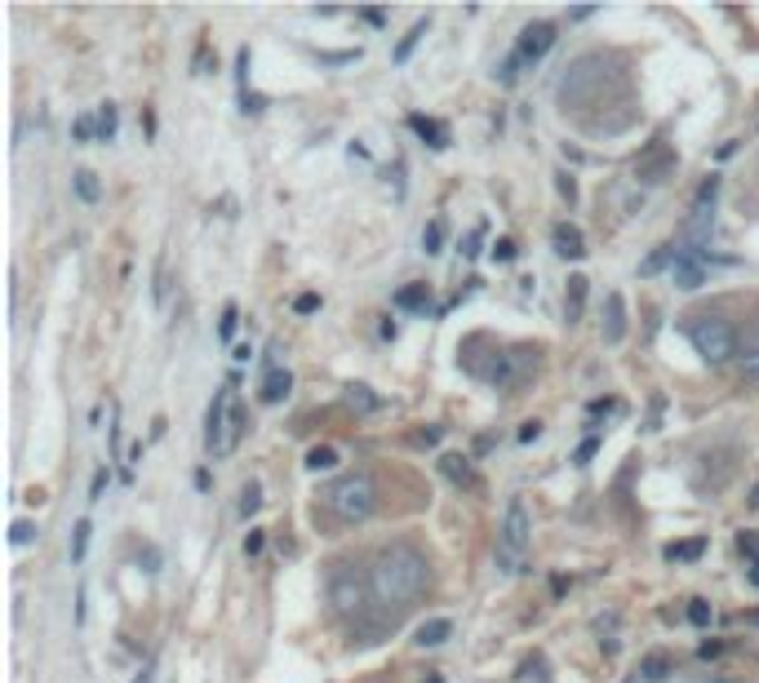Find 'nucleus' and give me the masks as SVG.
Masks as SVG:
<instances>
[{"mask_svg": "<svg viewBox=\"0 0 759 683\" xmlns=\"http://www.w3.org/2000/svg\"><path fill=\"white\" fill-rule=\"evenodd\" d=\"M426 577H431V568H426L422 550H414L409 542H395V546H386L374 559L369 590L378 595L382 604H409V599H417L426 590Z\"/></svg>", "mask_w": 759, "mask_h": 683, "instance_id": "f257e3e1", "label": "nucleus"}, {"mask_svg": "<svg viewBox=\"0 0 759 683\" xmlns=\"http://www.w3.org/2000/svg\"><path fill=\"white\" fill-rule=\"evenodd\" d=\"M609 80H613L609 58H604V54H582V58H573V63L564 67L559 85H555V98L564 107H590L609 89Z\"/></svg>", "mask_w": 759, "mask_h": 683, "instance_id": "f03ea898", "label": "nucleus"}, {"mask_svg": "<svg viewBox=\"0 0 759 683\" xmlns=\"http://www.w3.org/2000/svg\"><path fill=\"white\" fill-rule=\"evenodd\" d=\"M320 497H324V506L338 515V519H346V524H364L369 515L378 511V488H374V479L364 475V471L338 475Z\"/></svg>", "mask_w": 759, "mask_h": 683, "instance_id": "7ed1b4c3", "label": "nucleus"}, {"mask_svg": "<svg viewBox=\"0 0 759 683\" xmlns=\"http://www.w3.org/2000/svg\"><path fill=\"white\" fill-rule=\"evenodd\" d=\"M684 333H689L692 351H697L711 369H720V364H728V360H737V342H742V333L728 324L724 315H692L689 324H684Z\"/></svg>", "mask_w": 759, "mask_h": 683, "instance_id": "20e7f679", "label": "nucleus"}, {"mask_svg": "<svg viewBox=\"0 0 759 683\" xmlns=\"http://www.w3.org/2000/svg\"><path fill=\"white\" fill-rule=\"evenodd\" d=\"M528 542H533L528 506H524V497H511V502H507V519H502V533H497V568H502L507 577H516L519 568H524Z\"/></svg>", "mask_w": 759, "mask_h": 683, "instance_id": "39448f33", "label": "nucleus"}, {"mask_svg": "<svg viewBox=\"0 0 759 683\" xmlns=\"http://www.w3.org/2000/svg\"><path fill=\"white\" fill-rule=\"evenodd\" d=\"M329 604H333V613H343V617L364 608V577L351 564L333 568V577H329Z\"/></svg>", "mask_w": 759, "mask_h": 683, "instance_id": "423d86ee", "label": "nucleus"}, {"mask_svg": "<svg viewBox=\"0 0 759 683\" xmlns=\"http://www.w3.org/2000/svg\"><path fill=\"white\" fill-rule=\"evenodd\" d=\"M551 45H555V23H528V27L519 32L511 54H516L524 67H538V63L551 54Z\"/></svg>", "mask_w": 759, "mask_h": 683, "instance_id": "0eeeda50", "label": "nucleus"}, {"mask_svg": "<svg viewBox=\"0 0 759 683\" xmlns=\"http://www.w3.org/2000/svg\"><path fill=\"white\" fill-rule=\"evenodd\" d=\"M675 173V151L671 147H649L640 160H635V182H644V187H657V182H666Z\"/></svg>", "mask_w": 759, "mask_h": 683, "instance_id": "6e6552de", "label": "nucleus"}, {"mask_svg": "<svg viewBox=\"0 0 759 683\" xmlns=\"http://www.w3.org/2000/svg\"><path fill=\"white\" fill-rule=\"evenodd\" d=\"M231 400H236V391H231V386H227V391H213V400H209V413H205V448H209V457H218V444H222V426H227Z\"/></svg>", "mask_w": 759, "mask_h": 683, "instance_id": "1a4fd4ad", "label": "nucleus"}, {"mask_svg": "<svg viewBox=\"0 0 759 683\" xmlns=\"http://www.w3.org/2000/svg\"><path fill=\"white\" fill-rule=\"evenodd\" d=\"M671 280L692 293V289H702L706 284V253H697V249H684L680 244V258H675V267H671Z\"/></svg>", "mask_w": 759, "mask_h": 683, "instance_id": "9d476101", "label": "nucleus"}, {"mask_svg": "<svg viewBox=\"0 0 759 683\" xmlns=\"http://www.w3.org/2000/svg\"><path fill=\"white\" fill-rule=\"evenodd\" d=\"M711 231H715V205H692L689 209V222H684V249L706 253Z\"/></svg>", "mask_w": 759, "mask_h": 683, "instance_id": "9b49d317", "label": "nucleus"}, {"mask_svg": "<svg viewBox=\"0 0 759 683\" xmlns=\"http://www.w3.org/2000/svg\"><path fill=\"white\" fill-rule=\"evenodd\" d=\"M551 244L564 262H582V258H587V236H582V227H573V222H555Z\"/></svg>", "mask_w": 759, "mask_h": 683, "instance_id": "f8f14e48", "label": "nucleus"}, {"mask_svg": "<svg viewBox=\"0 0 759 683\" xmlns=\"http://www.w3.org/2000/svg\"><path fill=\"white\" fill-rule=\"evenodd\" d=\"M737 369H742V382L759 386V324H751L737 342Z\"/></svg>", "mask_w": 759, "mask_h": 683, "instance_id": "ddd939ff", "label": "nucleus"}, {"mask_svg": "<svg viewBox=\"0 0 759 683\" xmlns=\"http://www.w3.org/2000/svg\"><path fill=\"white\" fill-rule=\"evenodd\" d=\"M244 422H249V413H244L241 395L231 400V413H227V426H222V444H218V457H231L236 453V444H241L244 435Z\"/></svg>", "mask_w": 759, "mask_h": 683, "instance_id": "4468645a", "label": "nucleus"}, {"mask_svg": "<svg viewBox=\"0 0 759 683\" xmlns=\"http://www.w3.org/2000/svg\"><path fill=\"white\" fill-rule=\"evenodd\" d=\"M621 338H626V302H621V293H609L604 298V342L618 346Z\"/></svg>", "mask_w": 759, "mask_h": 683, "instance_id": "2eb2a0df", "label": "nucleus"}, {"mask_svg": "<svg viewBox=\"0 0 759 683\" xmlns=\"http://www.w3.org/2000/svg\"><path fill=\"white\" fill-rule=\"evenodd\" d=\"M453 639V621L449 617H431V621H422L414 630V644L417 648H440V644H449Z\"/></svg>", "mask_w": 759, "mask_h": 683, "instance_id": "dca6fc26", "label": "nucleus"}, {"mask_svg": "<svg viewBox=\"0 0 759 683\" xmlns=\"http://www.w3.org/2000/svg\"><path fill=\"white\" fill-rule=\"evenodd\" d=\"M587 275H569V289H564V320L569 324H578L582 311H587Z\"/></svg>", "mask_w": 759, "mask_h": 683, "instance_id": "f3484780", "label": "nucleus"}, {"mask_svg": "<svg viewBox=\"0 0 759 683\" xmlns=\"http://www.w3.org/2000/svg\"><path fill=\"white\" fill-rule=\"evenodd\" d=\"M409 129H414L431 151H445V147H449V129H445L440 120H431V116H409Z\"/></svg>", "mask_w": 759, "mask_h": 683, "instance_id": "a211bd4d", "label": "nucleus"}, {"mask_svg": "<svg viewBox=\"0 0 759 683\" xmlns=\"http://www.w3.org/2000/svg\"><path fill=\"white\" fill-rule=\"evenodd\" d=\"M289 391H293V373H289V369H272V373L262 377L258 400H262V404H280V400H289Z\"/></svg>", "mask_w": 759, "mask_h": 683, "instance_id": "6ab92c4d", "label": "nucleus"}, {"mask_svg": "<svg viewBox=\"0 0 759 683\" xmlns=\"http://www.w3.org/2000/svg\"><path fill=\"white\" fill-rule=\"evenodd\" d=\"M440 471H445V479L462 484V488L476 484V475H471V457H462V453H445V457H440Z\"/></svg>", "mask_w": 759, "mask_h": 683, "instance_id": "aec40b11", "label": "nucleus"}, {"mask_svg": "<svg viewBox=\"0 0 759 683\" xmlns=\"http://www.w3.org/2000/svg\"><path fill=\"white\" fill-rule=\"evenodd\" d=\"M391 302H395V311H426L431 307V289L426 284H405Z\"/></svg>", "mask_w": 759, "mask_h": 683, "instance_id": "412c9836", "label": "nucleus"}, {"mask_svg": "<svg viewBox=\"0 0 759 683\" xmlns=\"http://www.w3.org/2000/svg\"><path fill=\"white\" fill-rule=\"evenodd\" d=\"M71 187H76V196H80L85 205H98V200H103V187H98V173L94 169H76L71 173Z\"/></svg>", "mask_w": 759, "mask_h": 683, "instance_id": "4be33fe9", "label": "nucleus"}, {"mask_svg": "<svg viewBox=\"0 0 759 683\" xmlns=\"http://www.w3.org/2000/svg\"><path fill=\"white\" fill-rule=\"evenodd\" d=\"M675 258H680V249L675 244H657L653 253L640 262V275L649 280V275H657V271H666V267H675Z\"/></svg>", "mask_w": 759, "mask_h": 683, "instance_id": "5701e85b", "label": "nucleus"}, {"mask_svg": "<svg viewBox=\"0 0 759 683\" xmlns=\"http://www.w3.org/2000/svg\"><path fill=\"white\" fill-rule=\"evenodd\" d=\"M737 550L746 555V577L759 586V533H737Z\"/></svg>", "mask_w": 759, "mask_h": 683, "instance_id": "b1692460", "label": "nucleus"}, {"mask_svg": "<svg viewBox=\"0 0 759 683\" xmlns=\"http://www.w3.org/2000/svg\"><path fill=\"white\" fill-rule=\"evenodd\" d=\"M702 550H706V537L671 542V546H666V559H671V564H692V559H702Z\"/></svg>", "mask_w": 759, "mask_h": 683, "instance_id": "393cba45", "label": "nucleus"}, {"mask_svg": "<svg viewBox=\"0 0 759 683\" xmlns=\"http://www.w3.org/2000/svg\"><path fill=\"white\" fill-rule=\"evenodd\" d=\"M666 675H671V657H666V652H649V657L640 661V679L644 683H662Z\"/></svg>", "mask_w": 759, "mask_h": 683, "instance_id": "a878e982", "label": "nucleus"}, {"mask_svg": "<svg viewBox=\"0 0 759 683\" xmlns=\"http://www.w3.org/2000/svg\"><path fill=\"white\" fill-rule=\"evenodd\" d=\"M303 466H307V471H315V475H320V471H333V466H338V448H333V444L307 448V462H303Z\"/></svg>", "mask_w": 759, "mask_h": 683, "instance_id": "bb28decb", "label": "nucleus"}, {"mask_svg": "<svg viewBox=\"0 0 759 683\" xmlns=\"http://www.w3.org/2000/svg\"><path fill=\"white\" fill-rule=\"evenodd\" d=\"M89 537H94V524H89V519H76V528H71V564H85Z\"/></svg>", "mask_w": 759, "mask_h": 683, "instance_id": "cd10ccee", "label": "nucleus"}, {"mask_svg": "<svg viewBox=\"0 0 759 683\" xmlns=\"http://www.w3.org/2000/svg\"><path fill=\"white\" fill-rule=\"evenodd\" d=\"M346 404H351V409H360V413L382 409V400L369 391V386H360V382H351V386H346Z\"/></svg>", "mask_w": 759, "mask_h": 683, "instance_id": "c85d7f7f", "label": "nucleus"}, {"mask_svg": "<svg viewBox=\"0 0 759 683\" xmlns=\"http://www.w3.org/2000/svg\"><path fill=\"white\" fill-rule=\"evenodd\" d=\"M422 253H426V258H436V253H445V222H440V218L422 227Z\"/></svg>", "mask_w": 759, "mask_h": 683, "instance_id": "c756f323", "label": "nucleus"}, {"mask_svg": "<svg viewBox=\"0 0 759 683\" xmlns=\"http://www.w3.org/2000/svg\"><path fill=\"white\" fill-rule=\"evenodd\" d=\"M422 36H426V18H417L414 27H409V36L395 45V63H409V54L417 49V40H422Z\"/></svg>", "mask_w": 759, "mask_h": 683, "instance_id": "7c9ffc66", "label": "nucleus"}, {"mask_svg": "<svg viewBox=\"0 0 759 683\" xmlns=\"http://www.w3.org/2000/svg\"><path fill=\"white\" fill-rule=\"evenodd\" d=\"M258 511H262V488L249 479V484L241 488V519H253Z\"/></svg>", "mask_w": 759, "mask_h": 683, "instance_id": "2f4dec72", "label": "nucleus"}, {"mask_svg": "<svg viewBox=\"0 0 759 683\" xmlns=\"http://www.w3.org/2000/svg\"><path fill=\"white\" fill-rule=\"evenodd\" d=\"M36 537H40V528H36L32 519H14V528H9V542H14V546H32Z\"/></svg>", "mask_w": 759, "mask_h": 683, "instance_id": "473e14b6", "label": "nucleus"}, {"mask_svg": "<svg viewBox=\"0 0 759 683\" xmlns=\"http://www.w3.org/2000/svg\"><path fill=\"white\" fill-rule=\"evenodd\" d=\"M98 142H116V107H98Z\"/></svg>", "mask_w": 759, "mask_h": 683, "instance_id": "72a5a7b5", "label": "nucleus"}, {"mask_svg": "<svg viewBox=\"0 0 759 683\" xmlns=\"http://www.w3.org/2000/svg\"><path fill=\"white\" fill-rule=\"evenodd\" d=\"M236 324H241V307H236V302H227V307H222V324H218V338L231 342V338H236Z\"/></svg>", "mask_w": 759, "mask_h": 683, "instance_id": "f704fd0d", "label": "nucleus"}, {"mask_svg": "<svg viewBox=\"0 0 759 683\" xmlns=\"http://www.w3.org/2000/svg\"><path fill=\"white\" fill-rule=\"evenodd\" d=\"M71 134H76V142H94V138H98V120H89V116H80V120L71 125Z\"/></svg>", "mask_w": 759, "mask_h": 683, "instance_id": "c9c22d12", "label": "nucleus"}, {"mask_svg": "<svg viewBox=\"0 0 759 683\" xmlns=\"http://www.w3.org/2000/svg\"><path fill=\"white\" fill-rule=\"evenodd\" d=\"M711 604H706V599H689V621L692 626H711Z\"/></svg>", "mask_w": 759, "mask_h": 683, "instance_id": "e433bc0d", "label": "nucleus"}, {"mask_svg": "<svg viewBox=\"0 0 759 683\" xmlns=\"http://www.w3.org/2000/svg\"><path fill=\"white\" fill-rule=\"evenodd\" d=\"M715 196H720V178H706V182L697 187V200H692V205H715Z\"/></svg>", "mask_w": 759, "mask_h": 683, "instance_id": "4c0bfd02", "label": "nucleus"}, {"mask_svg": "<svg viewBox=\"0 0 759 683\" xmlns=\"http://www.w3.org/2000/svg\"><path fill=\"white\" fill-rule=\"evenodd\" d=\"M662 409H666V395H653V404H649V422H644V431H649V435L662 431Z\"/></svg>", "mask_w": 759, "mask_h": 683, "instance_id": "58836bf2", "label": "nucleus"}, {"mask_svg": "<svg viewBox=\"0 0 759 683\" xmlns=\"http://www.w3.org/2000/svg\"><path fill=\"white\" fill-rule=\"evenodd\" d=\"M555 187H559V196H564V200H569V205H573V200H578V182H573V173H555Z\"/></svg>", "mask_w": 759, "mask_h": 683, "instance_id": "ea45409f", "label": "nucleus"}, {"mask_svg": "<svg viewBox=\"0 0 759 683\" xmlns=\"http://www.w3.org/2000/svg\"><path fill=\"white\" fill-rule=\"evenodd\" d=\"M516 258H519L516 240H497V244H493V262H516Z\"/></svg>", "mask_w": 759, "mask_h": 683, "instance_id": "a19ab883", "label": "nucleus"}, {"mask_svg": "<svg viewBox=\"0 0 759 683\" xmlns=\"http://www.w3.org/2000/svg\"><path fill=\"white\" fill-rule=\"evenodd\" d=\"M519 67H524V63H519L516 54H511V58L497 67V80H502V85H516V80H519Z\"/></svg>", "mask_w": 759, "mask_h": 683, "instance_id": "79ce46f5", "label": "nucleus"}, {"mask_svg": "<svg viewBox=\"0 0 759 683\" xmlns=\"http://www.w3.org/2000/svg\"><path fill=\"white\" fill-rule=\"evenodd\" d=\"M293 311H298V315H315V311H320V293H298V298H293Z\"/></svg>", "mask_w": 759, "mask_h": 683, "instance_id": "37998d69", "label": "nucleus"}, {"mask_svg": "<svg viewBox=\"0 0 759 683\" xmlns=\"http://www.w3.org/2000/svg\"><path fill=\"white\" fill-rule=\"evenodd\" d=\"M262 107H267V98H262V94H241V111H244V116H258Z\"/></svg>", "mask_w": 759, "mask_h": 683, "instance_id": "c03bdc74", "label": "nucleus"}, {"mask_svg": "<svg viewBox=\"0 0 759 683\" xmlns=\"http://www.w3.org/2000/svg\"><path fill=\"white\" fill-rule=\"evenodd\" d=\"M720 652H724V639H702V644H697V657H702V661H711V657H720Z\"/></svg>", "mask_w": 759, "mask_h": 683, "instance_id": "a18cd8bd", "label": "nucleus"}, {"mask_svg": "<svg viewBox=\"0 0 759 683\" xmlns=\"http://www.w3.org/2000/svg\"><path fill=\"white\" fill-rule=\"evenodd\" d=\"M107 484H111V475H107V471H98V475H94V484H89V502H103Z\"/></svg>", "mask_w": 759, "mask_h": 683, "instance_id": "49530a36", "label": "nucleus"}, {"mask_svg": "<svg viewBox=\"0 0 759 683\" xmlns=\"http://www.w3.org/2000/svg\"><path fill=\"white\" fill-rule=\"evenodd\" d=\"M480 240H484V227H476V231L467 236V249H462V258H480Z\"/></svg>", "mask_w": 759, "mask_h": 683, "instance_id": "de8ad7c7", "label": "nucleus"}, {"mask_svg": "<svg viewBox=\"0 0 759 683\" xmlns=\"http://www.w3.org/2000/svg\"><path fill=\"white\" fill-rule=\"evenodd\" d=\"M538 435H542V422H524L519 426V444H533Z\"/></svg>", "mask_w": 759, "mask_h": 683, "instance_id": "09e8293b", "label": "nucleus"}, {"mask_svg": "<svg viewBox=\"0 0 759 683\" xmlns=\"http://www.w3.org/2000/svg\"><path fill=\"white\" fill-rule=\"evenodd\" d=\"M595 448H600V440H587V444H582L578 453H573V462H578V466H587L590 457H595Z\"/></svg>", "mask_w": 759, "mask_h": 683, "instance_id": "8fccbe9b", "label": "nucleus"}, {"mask_svg": "<svg viewBox=\"0 0 759 683\" xmlns=\"http://www.w3.org/2000/svg\"><path fill=\"white\" fill-rule=\"evenodd\" d=\"M258 550H262V533H258V528H253V533H249V537H244V555H258Z\"/></svg>", "mask_w": 759, "mask_h": 683, "instance_id": "3c124183", "label": "nucleus"}, {"mask_svg": "<svg viewBox=\"0 0 759 683\" xmlns=\"http://www.w3.org/2000/svg\"><path fill=\"white\" fill-rule=\"evenodd\" d=\"M440 435H445V431H440V426H431V431H422V435H417V444H440Z\"/></svg>", "mask_w": 759, "mask_h": 683, "instance_id": "603ef678", "label": "nucleus"}, {"mask_svg": "<svg viewBox=\"0 0 759 683\" xmlns=\"http://www.w3.org/2000/svg\"><path fill=\"white\" fill-rule=\"evenodd\" d=\"M364 23H369V27H382V23H386V14H382V9H364Z\"/></svg>", "mask_w": 759, "mask_h": 683, "instance_id": "864d4df0", "label": "nucleus"}, {"mask_svg": "<svg viewBox=\"0 0 759 683\" xmlns=\"http://www.w3.org/2000/svg\"><path fill=\"white\" fill-rule=\"evenodd\" d=\"M590 14H595V9H590V5H582V9H573V14H569V23H587Z\"/></svg>", "mask_w": 759, "mask_h": 683, "instance_id": "5fc2aeb1", "label": "nucleus"}, {"mask_svg": "<svg viewBox=\"0 0 759 683\" xmlns=\"http://www.w3.org/2000/svg\"><path fill=\"white\" fill-rule=\"evenodd\" d=\"M142 564H147V573H156V564H160V555H156V550H142Z\"/></svg>", "mask_w": 759, "mask_h": 683, "instance_id": "6e6d98bb", "label": "nucleus"}, {"mask_svg": "<svg viewBox=\"0 0 759 683\" xmlns=\"http://www.w3.org/2000/svg\"><path fill=\"white\" fill-rule=\"evenodd\" d=\"M360 54H324V63H355Z\"/></svg>", "mask_w": 759, "mask_h": 683, "instance_id": "4d7b16f0", "label": "nucleus"}, {"mask_svg": "<svg viewBox=\"0 0 759 683\" xmlns=\"http://www.w3.org/2000/svg\"><path fill=\"white\" fill-rule=\"evenodd\" d=\"M76 621H85V586L76 590Z\"/></svg>", "mask_w": 759, "mask_h": 683, "instance_id": "13d9d810", "label": "nucleus"}, {"mask_svg": "<svg viewBox=\"0 0 759 683\" xmlns=\"http://www.w3.org/2000/svg\"><path fill=\"white\" fill-rule=\"evenodd\" d=\"M151 675H156V661H147V666H142V675L134 683H151Z\"/></svg>", "mask_w": 759, "mask_h": 683, "instance_id": "bf43d9fd", "label": "nucleus"}, {"mask_svg": "<svg viewBox=\"0 0 759 683\" xmlns=\"http://www.w3.org/2000/svg\"><path fill=\"white\" fill-rule=\"evenodd\" d=\"M209 484H213V479H209V471H196V488H200V493H209Z\"/></svg>", "mask_w": 759, "mask_h": 683, "instance_id": "052dcab7", "label": "nucleus"}, {"mask_svg": "<svg viewBox=\"0 0 759 683\" xmlns=\"http://www.w3.org/2000/svg\"><path fill=\"white\" fill-rule=\"evenodd\" d=\"M751 506H759V484H755V497H751Z\"/></svg>", "mask_w": 759, "mask_h": 683, "instance_id": "680f3d73", "label": "nucleus"}, {"mask_svg": "<svg viewBox=\"0 0 759 683\" xmlns=\"http://www.w3.org/2000/svg\"><path fill=\"white\" fill-rule=\"evenodd\" d=\"M426 683H445V679H440V675H431V679H426Z\"/></svg>", "mask_w": 759, "mask_h": 683, "instance_id": "e2e57ef3", "label": "nucleus"}]
</instances>
